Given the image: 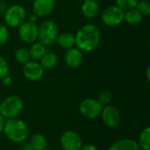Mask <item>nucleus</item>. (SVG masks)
I'll use <instances>...</instances> for the list:
<instances>
[{"label":"nucleus","instance_id":"f257e3e1","mask_svg":"<svg viewBox=\"0 0 150 150\" xmlns=\"http://www.w3.org/2000/svg\"><path fill=\"white\" fill-rule=\"evenodd\" d=\"M101 40V32L94 24H85L82 25L75 34V46L83 53H91L99 45Z\"/></svg>","mask_w":150,"mask_h":150},{"label":"nucleus","instance_id":"f03ea898","mask_svg":"<svg viewBox=\"0 0 150 150\" xmlns=\"http://www.w3.org/2000/svg\"><path fill=\"white\" fill-rule=\"evenodd\" d=\"M4 132L8 140L15 143H22L29 135V129L25 122L18 118L8 119L4 124Z\"/></svg>","mask_w":150,"mask_h":150},{"label":"nucleus","instance_id":"7ed1b4c3","mask_svg":"<svg viewBox=\"0 0 150 150\" xmlns=\"http://www.w3.org/2000/svg\"><path fill=\"white\" fill-rule=\"evenodd\" d=\"M58 35V25L53 20H46L38 27V40L46 47L54 45Z\"/></svg>","mask_w":150,"mask_h":150},{"label":"nucleus","instance_id":"20e7f679","mask_svg":"<svg viewBox=\"0 0 150 150\" xmlns=\"http://www.w3.org/2000/svg\"><path fill=\"white\" fill-rule=\"evenodd\" d=\"M26 14L24 6L18 4H14L6 8L4 12V19L7 26L16 28L26 20Z\"/></svg>","mask_w":150,"mask_h":150},{"label":"nucleus","instance_id":"39448f33","mask_svg":"<svg viewBox=\"0 0 150 150\" xmlns=\"http://www.w3.org/2000/svg\"><path fill=\"white\" fill-rule=\"evenodd\" d=\"M23 101L18 96H10L0 103V114L6 119L17 118L23 110Z\"/></svg>","mask_w":150,"mask_h":150},{"label":"nucleus","instance_id":"423d86ee","mask_svg":"<svg viewBox=\"0 0 150 150\" xmlns=\"http://www.w3.org/2000/svg\"><path fill=\"white\" fill-rule=\"evenodd\" d=\"M124 10L116 4L110 5L103 11L101 14V19L102 22L107 26H117L124 21Z\"/></svg>","mask_w":150,"mask_h":150},{"label":"nucleus","instance_id":"0eeeda50","mask_svg":"<svg viewBox=\"0 0 150 150\" xmlns=\"http://www.w3.org/2000/svg\"><path fill=\"white\" fill-rule=\"evenodd\" d=\"M18 33L23 42L32 44L38 40V26L35 23L25 20L18 27Z\"/></svg>","mask_w":150,"mask_h":150},{"label":"nucleus","instance_id":"6e6552de","mask_svg":"<svg viewBox=\"0 0 150 150\" xmlns=\"http://www.w3.org/2000/svg\"><path fill=\"white\" fill-rule=\"evenodd\" d=\"M102 109V105L94 98H85L79 105L81 114L87 119L98 118L101 114Z\"/></svg>","mask_w":150,"mask_h":150},{"label":"nucleus","instance_id":"1a4fd4ad","mask_svg":"<svg viewBox=\"0 0 150 150\" xmlns=\"http://www.w3.org/2000/svg\"><path fill=\"white\" fill-rule=\"evenodd\" d=\"M45 69L41 67L40 63L37 61H32L30 60L26 63L23 65L22 68V73L24 76L33 82H36L40 80L44 76Z\"/></svg>","mask_w":150,"mask_h":150},{"label":"nucleus","instance_id":"9d476101","mask_svg":"<svg viewBox=\"0 0 150 150\" xmlns=\"http://www.w3.org/2000/svg\"><path fill=\"white\" fill-rule=\"evenodd\" d=\"M61 144L63 150H80L83 143L77 133L69 130L61 136Z\"/></svg>","mask_w":150,"mask_h":150},{"label":"nucleus","instance_id":"9b49d317","mask_svg":"<svg viewBox=\"0 0 150 150\" xmlns=\"http://www.w3.org/2000/svg\"><path fill=\"white\" fill-rule=\"evenodd\" d=\"M33 13L38 18H45L52 14L55 7L54 0H33Z\"/></svg>","mask_w":150,"mask_h":150},{"label":"nucleus","instance_id":"f8f14e48","mask_svg":"<svg viewBox=\"0 0 150 150\" xmlns=\"http://www.w3.org/2000/svg\"><path fill=\"white\" fill-rule=\"evenodd\" d=\"M101 116L104 123L109 127H115L120 122V113L117 108L112 105H106L102 109Z\"/></svg>","mask_w":150,"mask_h":150},{"label":"nucleus","instance_id":"ddd939ff","mask_svg":"<svg viewBox=\"0 0 150 150\" xmlns=\"http://www.w3.org/2000/svg\"><path fill=\"white\" fill-rule=\"evenodd\" d=\"M83 60V54L76 47H73L66 50L64 55V61L67 66L69 67L70 69L78 68L82 64Z\"/></svg>","mask_w":150,"mask_h":150},{"label":"nucleus","instance_id":"4468645a","mask_svg":"<svg viewBox=\"0 0 150 150\" xmlns=\"http://www.w3.org/2000/svg\"><path fill=\"white\" fill-rule=\"evenodd\" d=\"M99 4L97 0H84L82 2L81 11L86 18H93L98 16L99 12Z\"/></svg>","mask_w":150,"mask_h":150},{"label":"nucleus","instance_id":"2eb2a0df","mask_svg":"<svg viewBox=\"0 0 150 150\" xmlns=\"http://www.w3.org/2000/svg\"><path fill=\"white\" fill-rule=\"evenodd\" d=\"M55 42L61 48L65 50L69 49L75 47V35L69 32L59 33Z\"/></svg>","mask_w":150,"mask_h":150},{"label":"nucleus","instance_id":"dca6fc26","mask_svg":"<svg viewBox=\"0 0 150 150\" xmlns=\"http://www.w3.org/2000/svg\"><path fill=\"white\" fill-rule=\"evenodd\" d=\"M138 143L132 139H122L120 140L109 148L108 150H139Z\"/></svg>","mask_w":150,"mask_h":150},{"label":"nucleus","instance_id":"f3484780","mask_svg":"<svg viewBox=\"0 0 150 150\" xmlns=\"http://www.w3.org/2000/svg\"><path fill=\"white\" fill-rule=\"evenodd\" d=\"M28 51H29L31 59H33V61L39 62L42 58V56L47 53V48H46V46H44L40 41L39 42L35 41L31 44V47L28 49Z\"/></svg>","mask_w":150,"mask_h":150},{"label":"nucleus","instance_id":"a211bd4d","mask_svg":"<svg viewBox=\"0 0 150 150\" xmlns=\"http://www.w3.org/2000/svg\"><path fill=\"white\" fill-rule=\"evenodd\" d=\"M39 62L44 69H51L56 66L58 62V56L54 52H47Z\"/></svg>","mask_w":150,"mask_h":150},{"label":"nucleus","instance_id":"6ab92c4d","mask_svg":"<svg viewBox=\"0 0 150 150\" xmlns=\"http://www.w3.org/2000/svg\"><path fill=\"white\" fill-rule=\"evenodd\" d=\"M142 19H143V16L135 8L125 11L124 21H126L127 24H129V25H138L142 21Z\"/></svg>","mask_w":150,"mask_h":150},{"label":"nucleus","instance_id":"aec40b11","mask_svg":"<svg viewBox=\"0 0 150 150\" xmlns=\"http://www.w3.org/2000/svg\"><path fill=\"white\" fill-rule=\"evenodd\" d=\"M30 144L35 150H44L47 147L46 137L41 134H35L31 137Z\"/></svg>","mask_w":150,"mask_h":150},{"label":"nucleus","instance_id":"412c9836","mask_svg":"<svg viewBox=\"0 0 150 150\" xmlns=\"http://www.w3.org/2000/svg\"><path fill=\"white\" fill-rule=\"evenodd\" d=\"M138 146L142 150H150V127H145L139 137Z\"/></svg>","mask_w":150,"mask_h":150},{"label":"nucleus","instance_id":"4be33fe9","mask_svg":"<svg viewBox=\"0 0 150 150\" xmlns=\"http://www.w3.org/2000/svg\"><path fill=\"white\" fill-rule=\"evenodd\" d=\"M14 58L18 63H20L22 65H24L25 63H26L27 62H29L31 60L29 51H28V49H26L25 47L18 48L14 53Z\"/></svg>","mask_w":150,"mask_h":150},{"label":"nucleus","instance_id":"5701e85b","mask_svg":"<svg viewBox=\"0 0 150 150\" xmlns=\"http://www.w3.org/2000/svg\"><path fill=\"white\" fill-rule=\"evenodd\" d=\"M135 9L143 16H149L150 14V2L149 0H139Z\"/></svg>","mask_w":150,"mask_h":150},{"label":"nucleus","instance_id":"b1692460","mask_svg":"<svg viewBox=\"0 0 150 150\" xmlns=\"http://www.w3.org/2000/svg\"><path fill=\"white\" fill-rule=\"evenodd\" d=\"M139 0H115L116 5L124 11L135 8Z\"/></svg>","mask_w":150,"mask_h":150},{"label":"nucleus","instance_id":"393cba45","mask_svg":"<svg viewBox=\"0 0 150 150\" xmlns=\"http://www.w3.org/2000/svg\"><path fill=\"white\" fill-rule=\"evenodd\" d=\"M112 98V94L110 91L108 90H105L103 91H101V93L98 96V101L103 105H108Z\"/></svg>","mask_w":150,"mask_h":150},{"label":"nucleus","instance_id":"a878e982","mask_svg":"<svg viewBox=\"0 0 150 150\" xmlns=\"http://www.w3.org/2000/svg\"><path fill=\"white\" fill-rule=\"evenodd\" d=\"M10 38L8 27L5 25L0 24V46L4 45Z\"/></svg>","mask_w":150,"mask_h":150},{"label":"nucleus","instance_id":"bb28decb","mask_svg":"<svg viewBox=\"0 0 150 150\" xmlns=\"http://www.w3.org/2000/svg\"><path fill=\"white\" fill-rule=\"evenodd\" d=\"M9 73V64L4 57L0 55V79L7 76Z\"/></svg>","mask_w":150,"mask_h":150},{"label":"nucleus","instance_id":"cd10ccee","mask_svg":"<svg viewBox=\"0 0 150 150\" xmlns=\"http://www.w3.org/2000/svg\"><path fill=\"white\" fill-rule=\"evenodd\" d=\"M1 82H2V84H3L4 86H5V87H9V86H11V85L12 79H11V77L9 75H7V76H4V77L1 79Z\"/></svg>","mask_w":150,"mask_h":150},{"label":"nucleus","instance_id":"c85d7f7f","mask_svg":"<svg viewBox=\"0 0 150 150\" xmlns=\"http://www.w3.org/2000/svg\"><path fill=\"white\" fill-rule=\"evenodd\" d=\"M80 150H98V148L94 145V144H91V143H89V144H86L84 146H82L81 149Z\"/></svg>","mask_w":150,"mask_h":150},{"label":"nucleus","instance_id":"c756f323","mask_svg":"<svg viewBox=\"0 0 150 150\" xmlns=\"http://www.w3.org/2000/svg\"><path fill=\"white\" fill-rule=\"evenodd\" d=\"M18 150H35V149L32 147V145H31L30 143H25V144H23V145H21V146L19 147Z\"/></svg>","mask_w":150,"mask_h":150},{"label":"nucleus","instance_id":"7c9ffc66","mask_svg":"<svg viewBox=\"0 0 150 150\" xmlns=\"http://www.w3.org/2000/svg\"><path fill=\"white\" fill-rule=\"evenodd\" d=\"M27 18V20L28 21H30V22H32V23H35L36 24V21H37V19H38V17L34 14V13H32V14H30L28 17H26Z\"/></svg>","mask_w":150,"mask_h":150},{"label":"nucleus","instance_id":"2f4dec72","mask_svg":"<svg viewBox=\"0 0 150 150\" xmlns=\"http://www.w3.org/2000/svg\"><path fill=\"white\" fill-rule=\"evenodd\" d=\"M4 124H5V121H4V118L0 114V133L2 131H4Z\"/></svg>","mask_w":150,"mask_h":150},{"label":"nucleus","instance_id":"473e14b6","mask_svg":"<svg viewBox=\"0 0 150 150\" xmlns=\"http://www.w3.org/2000/svg\"><path fill=\"white\" fill-rule=\"evenodd\" d=\"M6 8H7V6L5 5V4H4V3L0 2V13H2V12L4 13V12L5 11Z\"/></svg>","mask_w":150,"mask_h":150},{"label":"nucleus","instance_id":"72a5a7b5","mask_svg":"<svg viewBox=\"0 0 150 150\" xmlns=\"http://www.w3.org/2000/svg\"><path fill=\"white\" fill-rule=\"evenodd\" d=\"M146 76H147V79H148V81H149L150 80V66L149 65L148 67H147V69H146Z\"/></svg>","mask_w":150,"mask_h":150},{"label":"nucleus","instance_id":"f704fd0d","mask_svg":"<svg viewBox=\"0 0 150 150\" xmlns=\"http://www.w3.org/2000/svg\"><path fill=\"white\" fill-rule=\"evenodd\" d=\"M76 1H78V2H83V1H84V0H76Z\"/></svg>","mask_w":150,"mask_h":150},{"label":"nucleus","instance_id":"c9c22d12","mask_svg":"<svg viewBox=\"0 0 150 150\" xmlns=\"http://www.w3.org/2000/svg\"><path fill=\"white\" fill-rule=\"evenodd\" d=\"M44 150H52V149H44Z\"/></svg>","mask_w":150,"mask_h":150},{"label":"nucleus","instance_id":"e433bc0d","mask_svg":"<svg viewBox=\"0 0 150 150\" xmlns=\"http://www.w3.org/2000/svg\"><path fill=\"white\" fill-rule=\"evenodd\" d=\"M97 1H98V0H97Z\"/></svg>","mask_w":150,"mask_h":150}]
</instances>
